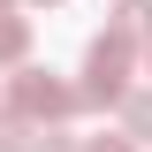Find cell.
Instances as JSON below:
<instances>
[{"instance_id":"7","label":"cell","mask_w":152,"mask_h":152,"mask_svg":"<svg viewBox=\"0 0 152 152\" xmlns=\"http://www.w3.org/2000/svg\"><path fill=\"white\" fill-rule=\"evenodd\" d=\"M31 152H84V137H69V129L53 122V129H38V137H31Z\"/></svg>"},{"instance_id":"8","label":"cell","mask_w":152,"mask_h":152,"mask_svg":"<svg viewBox=\"0 0 152 152\" xmlns=\"http://www.w3.org/2000/svg\"><path fill=\"white\" fill-rule=\"evenodd\" d=\"M84 152H137L129 137H84Z\"/></svg>"},{"instance_id":"4","label":"cell","mask_w":152,"mask_h":152,"mask_svg":"<svg viewBox=\"0 0 152 152\" xmlns=\"http://www.w3.org/2000/svg\"><path fill=\"white\" fill-rule=\"evenodd\" d=\"M23 53H31V23L23 15H0V69H15Z\"/></svg>"},{"instance_id":"1","label":"cell","mask_w":152,"mask_h":152,"mask_svg":"<svg viewBox=\"0 0 152 152\" xmlns=\"http://www.w3.org/2000/svg\"><path fill=\"white\" fill-rule=\"evenodd\" d=\"M8 114H23V122H69V114H84V91L76 84H61L53 69H23V76H8Z\"/></svg>"},{"instance_id":"6","label":"cell","mask_w":152,"mask_h":152,"mask_svg":"<svg viewBox=\"0 0 152 152\" xmlns=\"http://www.w3.org/2000/svg\"><path fill=\"white\" fill-rule=\"evenodd\" d=\"M38 122H23V114H0V152H31Z\"/></svg>"},{"instance_id":"5","label":"cell","mask_w":152,"mask_h":152,"mask_svg":"<svg viewBox=\"0 0 152 152\" xmlns=\"http://www.w3.org/2000/svg\"><path fill=\"white\" fill-rule=\"evenodd\" d=\"M122 137H152V91H129V99H122Z\"/></svg>"},{"instance_id":"2","label":"cell","mask_w":152,"mask_h":152,"mask_svg":"<svg viewBox=\"0 0 152 152\" xmlns=\"http://www.w3.org/2000/svg\"><path fill=\"white\" fill-rule=\"evenodd\" d=\"M84 107H122L129 99V38L122 31H99L91 46H84Z\"/></svg>"},{"instance_id":"9","label":"cell","mask_w":152,"mask_h":152,"mask_svg":"<svg viewBox=\"0 0 152 152\" xmlns=\"http://www.w3.org/2000/svg\"><path fill=\"white\" fill-rule=\"evenodd\" d=\"M0 15H15V0H0Z\"/></svg>"},{"instance_id":"3","label":"cell","mask_w":152,"mask_h":152,"mask_svg":"<svg viewBox=\"0 0 152 152\" xmlns=\"http://www.w3.org/2000/svg\"><path fill=\"white\" fill-rule=\"evenodd\" d=\"M114 31L129 46H152V0H114Z\"/></svg>"}]
</instances>
